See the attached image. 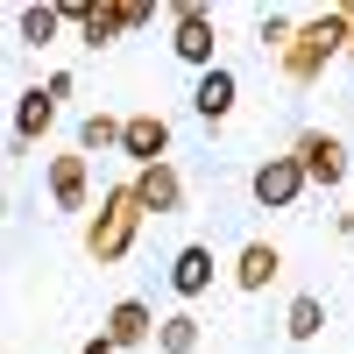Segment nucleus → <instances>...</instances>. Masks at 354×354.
<instances>
[{
    "mask_svg": "<svg viewBox=\"0 0 354 354\" xmlns=\"http://www.w3.org/2000/svg\"><path fill=\"white\" fill-rule=\"evenodd\" d=\"M170 290L177 298H205V290H213V248L205 241H185L170 255Z\"/></svg>",
    "mask_w": 354,
    "mask_h": 354,
    "instance_id": "423d86ee",
    "label": "nucleus"
},
{
    "mask_svg": "<svg viewBox=\"0 0 354 354\" xmlns=\"http://www.w3.org/2000/svg\"><path fill=\"white\" fill-rule=\"evenodd\" d=\"M121 128H128V121H106V113H85V121H78V149H113V142H121Z\"/></svg>",
    "mask_w": 354,
    "mask_h": 354,
    "instance_id": "f3484780",
    "label": "nucleus"
},
{
    "mask_svg": "<svg viewBox=\"0 0 354 354\" xmlns=\"http://www.w3.org/2000/svg\"><path fill=\"white\" fill-rule=\"evenodd\" d=\"M156 347H163V354H192V347H198V319H192V312H170L163 326H156Z\"/></svg>",
    "mask_w": 354,
    "mask_h": 354,
    "instance_id": "2eb2a0df",
    "label": "nucleus"
},
{
    "mask_svg": "<svg viewBox=\"0 0 354 354\" xmlns=\"http://www.w3.org/2000/svg\"><path fill=\"white\" fill-rule=\"evenodd\" d=\"M50 121H57V93L50 85H28V93L15 100V149H28L36 135H50Z\"/></svg>",
    "mask_w": 354,
    "mask_h": 354,
    "instance_id": "6e6552de",
    "label": "nucleus"
},
{
    "mask_svg": "<svg viewBox=\"0 0 354 354\" xmlns=\"http://www.w3.org/2000/svg\"><path fill=\"white\" fill-rule=\"evenodd\" d=\"M50 198L57 213H85V156H50Z\"/></svg>",
    "mask_w": 354,
    "mask_h": 354,
    "instance_id": "9b49d317",
    "label": "nucleus"
},
{
    "mask_svg": "<svg viewBox=\"0 0 354 354\" xmlns=\"http://www.w3.org/2000/svg\"><path fill=\"white\" fill-rule=\"evenodd\" d=\"M298 163L312 185H340L347 177V149H340V135H298Z\"/></svg>",
    "mask_w": 354,
    "mask_h": 354,
    "instance_id": "0eeeda50",
    "label": "nucleus"
},
{
    "mask_svg": "<svg viewBox=\"0 0 354 354\" xmlns=\"http://www.w3.org/2000/svg\"><path fill=\"white\" fill-rule=\"evenodd\" d=\"M277 270H283V255H277L270 241H248V248H241V262H234V283H241V290H270V283H277Z\"/></svg>",
    "mask_w": 354,
    "mask_h": 354,
    "instance_id": "f8f14e48",
    "label": "nucleus"
},
{
    "mask_svg": "<svg viewBox=\"0 0 354 354\" xmlns=\"http://www.w3.org/2000/svg\"><path fill=\"white\" fill-rule=\"evenodd\" d=\"M15 28H21V43H57V28H64V8H50V0H43V8H15Z\"/></svg>",
    "mask_w": 354,
    "mask_h": 354,
    "instance_id": "4468645a",
    "label": "nucleus"
},
{
    "mask_svg": "<svg viewBox=\"0 0 354 354\" xmlns=\"http://www.w3.org/2000/svg\"><path fill=\"white\" fill-rule=\"evenodd\" d=\"M347 28H354V0H347V8H326V15H305L298 36H290V50H283V78L290 85H312L319 64L347 43Z\"/></svg>",
    "mask_w": 354,
    "mask_h": 354,
    "instance_id": "f257e3e1",
    "label": "nucleus"
},
{
    "mask_svg": "<svg viewBox=\"0 0 354 354\" xmlns=\"http://www.w3.org/2000/svg\"><path fill=\"white\" fill-rule=\"evenodd\" d=\"M135 192H142V205H149V213H177V198H185V185H177V170H170V163L135 170Z\"/></svg>",
    "mask_w": 354,
    "mask_h": 354,
    "instance_id": "ddd939ff",
    "label": "nucleus"
},
{
    "mask_svg": "<svg viewBox=\"0 0 354 354\" xmlns=\"http://www.w3.org/2000/svg\"><path fill=\"white\" fill-rule=\"evenodd\" d=\"M177 15V36H170V50L185 57V64H198V71H213V43H220V28H213V15L205 8H170Z\"/></svg>",
    "mask_w": 354,
    "mask_h": 354,
    "instance_id": "20e7f679",
    "label": "nucleus"
},
{
    "mask_svg": "<svg viewBox=\"0 0 354 354\" xmlns=\"http://www.w3.org/2000/svg\"><path fill=\"white\" fill-rule=\"evenodd\" d=\"M78 354H121V347H113V340H106V333H100V340H85V347H78Z\"/></svg>",
    "mask_w": 354,
    "mask_h": 354,
    "instance_id": "a211bd4d",
    "label": "nucleus"
},
{
    "mask_svg": "<svg viewBox=\"0 0 354 354\" xmlns=\"http://www.w3.org/2000/svg\"><path fill=\"white\" fill-rule=\"evenodd\" d=\"M319 326H326V305H319V298H290V312H283V333H290V340H312Z\"/></svg>",
    "mask_w": 354,
    "mask_h": 354,
    "instance_id": "dca6fc26",
    "label": "nucleus"
},
{
    "mask_svg": "<svg viewBox=\"0 0 354 354\" xmlns=\"http://www.w3.org/2000/svg\"><path fill=\"white\" fill-rule=\"evenodd\" d=\"M170 149V121L163 113H128V128H121V156H135V170H156Z\"/></svg>",
    "mask_w": 354,
    "mask_h": 354,
    "instance_id": "39448f33",
    "label": "nucleus"
},
{
    "mask_svg": "<svg viewBox=\"0 0 354 354\" xmlns=\"http://www.w3.org/2000/svg\"><path fill=\"white\" fill-rule=\"evenodd\" d=\"M142 213H149V205H142V192H135V185L106 192V213L93 220V234H85V248H93L100 262H121V255H128V241H135V227H142Z\"/></svg>",
    "mask_w": 354,
    "mask_h": 354,
    "instance_id": "f03ea898",
    "label": "nucleus"
},
{
    "mask_svg": "<svg viewBox=\"0 0 354 354\" xmlns=\"http://www.w3.org/2000/svg\"><path fill=\"white\" fill-rule=\"evenodd\" d=\"M149 326H163V319H149V305H142V298H121V305L106 312V340H113V347H142V340H149Z\"/></svg>",
    "mask_w": 354,
    "mask_h": 354,
    "instance_id": "1a4fd4ad",
    "label": "nucleus"
},
{
    "mask_svg": "<svg viewBox=\"0 0 354 354\" xmlns=\"http://www.w3.org/2000/svg\"><path fill=\"white\" fill-rule=\"evenodd\" d=\"M234 93H241V85H234V71H227V64H213V71H198L192 106L205 113V121H227V113H234Z\"/></svg>",
    "mask_w": 354,
    "mask_h": 354,
    "instance_id": "9d476101",
    "label": "nucleus"
},
{
    "mask_svg": "<svg viewBox=\"0 0 354 354\" xmlns=\"http://www.w3.org/2000/svg\"><path fill=\"white\" fill-rule=\"evenodd\" d=\"M312 185L305 177V163L298 156H270L255 177H248V192H255V205H270V213H283V205H298V192Z\"/></svg>",
    "mask_w": 354,
    "mask_h": 354,
    "instance_id": "7ed1b4c3",
    "label": "nucleus"
}]
</instances>
